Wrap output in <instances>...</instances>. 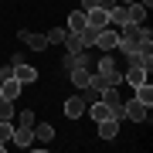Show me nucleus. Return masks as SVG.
Returning <instances> with one entry per match:
<instances>
[{
    "mask_svg": "<svg viewBox=\"0 0 153 153\" xmlns=\"http://www.w3.org/2000/svg\"><path fill=\"white\" fill-rule=\"evenodd\" d=\"M109 24H112V27H123V24H126V7H119V4L109 7Z\"/></svg>",
    "mask_w": 153,
    "mask_h": 153,
    "instance_id": "obj_18",
    "label": "nucleus"
},
{
    "mask_svg": "<svg viewBox=\"0 0 153 153\" xmlns=\"http://www.w3.org/2000/svg\"><path fill=\"white\" fill-rule=\"evenodd\" d=\"M10 143H17V146H34V129H27V126H14V136H10Z\"/></svg>",
    "mask_w": 153,
    "mask_h": 153,
    "instance_id": "obj_11",
    "label": "nucleus"
},
{
    "mask_svg": "<svg viewBox=\"0 0 153 153\" xmlns=\"http://www.w3.org/2000/svg\"><path fill=\"white\" fill-rule=\"evenodd\" d=\"M92 7H99V0H82V10H92Z\"/></svg>",
    "mask_w": 153,
    "mask_h": 153,
    "instance_id": "obj_24",
    "label": "nucleus"
},
{
    "mask_svg": "<svg viewBox=\"0 0 153 153\" xmlns=\"http://www.w3.org/2000/svg\"><path fill=\"white\" fill-rule=\"evenodd\" d=\"M136 99L143 105H153V85L150 82H143V85H136Z\"/></svg>",
    "mask_w": 153,
    "mask_h": 153,
    "instance_id": "obj_19",
    "label": "nucleus"
},
{
    "mask_svg": "<svg viewBox=\"0 0 153 153\" xmlns=\"http://www.w3.org/2000/svg\"><path fill=\"white\" fill-rule=\"evenodd\" d=\"M85 112L92 116V123H102V119H109V116H112V109L102 102V99H99V102H88V105H85ZM112 119H116V116H112Z\"/></svg>",
    "mask_w": 153,
    "mask_h": 153,
    "instance_id": "obj_8",
    "label": "nucleus"
},
{
    "mask_svg": "<svg viewBox=\"0 0 153 153\" xmlns=\"http://www.w3.org/2000/svg\"><path fill=\"white\" fill-rule=\"evenodd\" d=\"M14 102H10V99H0V119H14Z\"/></svg>",
    "mask_w": 153,
    "mask_h": 153,
    "instance_id": "obj_23",
    "label": "nucleus"
},
{
    "mask_svg": "<svg viewBox=\"0 0 153 153\" xmlns=\"http://www.w3.org/2000/svg\"><path fill=\"white\" fill-rule=\"evenodd\" d=\"M4 150H7V143H0V153H4Z\"/></svg>",
    "mask_w": 153,
    "mask_h": 153,
    "instance_id": "obj_25",
    "label": "nucleus"
},
{
    "mask_svg": "<svg viewBox=\"0 0 153 153\" xmlns=\"http://www.w3.org/2000/svg\"><path fill=\"white\" fill-rule=\"evenodd\" d=\"M14 119H17V126H27V129H34V123H38V116H34V112H17Z\"/></svg>",
    "mask_w": 153,
    "mask_h": 153,
    "instance_id": "obj_22",
    "label": "nucleus"
},
{
    "mask_svg": "<svg viewBox=\"0 0 153 153\" xmlns=\"http://www.w3.org/2000/svg\"><path fill=\"white\" fill-rule=\"evenodd\" d=\"M0 92H4V99L17 102V99H21V92H24V85H21V82H17V78L10 75V78H4V82H0Z\"/></svg>",
    "mask_w": 153,
    "mask_h": 153,
    "instance_id": "obj_9",
    "label": "nucleus"
},
{
    "mask_svg": "<svg viewBox=\"0 0 153 153\" xmlns=\"http://www.w3.org/2000/svg\"><path fill=\"white\" fill-rule=\"evenodd\" d=\"M10 68H14V78H17L21 85L38 82V68H34V65H27V61H24L21 55H14V58H10Z\"/></svg>",
    "mask_w": 153,
    "mask_h": 153,
    "instance_id": "obj_2",
    "label": "nucleus"
},
{
    "mask_svg": "<svg viewBox=\"0 0 153 153\" xmlns=\"http://www.w3.org/2000/svg\"><path fill=\"white\" fill-rule=\"evenodd\" d=\"M123 82L136 88V85H143V82H146V71H143L140 65H126V68H123Z\"/></svg>",
    "mask_w": 153,
    "mask_h": 153,
    "instance_id": "obj_6",
    "label": "nucleus"
},
{
    "mask_svg": "<svg viewBox=\"0 0 153 153\" xmlns=\"http://www.w3.org/2000/svg\"><path fill=\"white\" fill-rule=\"evenodd\" d=\"M92 71L105 75V78H109V85H123V61H116L109 51H105L102 58H95V68H92Z\"/></svg>",
    "mask_w": 153,
    "mask_h": 153,
    "instance_id": "obj_1",
    "label": "nucleus"
},
{
    "mask_svg": "<svg viewBox=\"0 0 153 153\" xmlns=\"http://www.w3.org/2000/svg\"><path fill=\"white\" fill-rule=\"evenodd\" d=\"M95 126H99V140H116L119 136V119H112V116L102 119V123H95Z\"/></svg>",
    "mask_w": 153,
    "mask_h": 153,
    "instance_id": "obj_10",
    "label": "nucleus"
},
{
    "mask_svg": "<svg viewBox=\"0 0 153 153\" xmlns=\"http://www.w3.org/2000/svg\"><path fill=\"white\" fill-rule=\"evenodd\" d=\"M65 116H68V119H82V116H85V99L82 95L65 99Z\"/></svg>",
    "mask_w": 153,
    "mask_h": 153,
    "instance_id": "obj_7",
    "label": "nucleus"
},
{
    "mask_svg": "<svg viewBox=\"0 0 153 153\" xmlns=\"http://www.w3.org/2000/svg\"><path fill=\"white\" fill-rule=\"evenodd\" d=\"M85 27H88V17H85V10H71V14H68V31L82 34Z\"/></svg>",
    "mask_w": 153,
    "mask_h": 153,
    "instance_id": "obj_15",
    "label": "nucleus"
},
{
    "mask_svg": "<svg viewBox=\"0 0 153 153\" xmlns=\"http://www.w3.org/2000/svg\"><path fill=\"white\" fill-rule=\"evenodd\" d=\"M65 51L68 55H75V51H82V34H75V31H65Z\"/></svg>",
    "mask_w": 153,
    "mask_h": 153,
    "instance_id": "obj_16",
    "label": "nucleus"
},
{
    "mask_svg": "<svg viewBox=\"0 0 153 153\" xmlns=\"http://www.w3.org/2000/svg\"><path fill=\"white\" fill-rule=\"evenodd\" d=\"M116 41H119V27L105 24L102 31H95V44H92V48H99V51H116Z\"/></svg>",
    "mask_w": 153,
    "mask_h": 153,
    "instance_id": "obj_3",
    "label": "nucleus"
},
{
    "mask_svg": "<svg viewBox=\"0 0 153 153\" xmlns=\"http://www.w3.org/2000/svg\"><path fill=\"white\" fill-rule=\"evenodd\" d=\"M55 140V126L51 123H34V143H51Z\"/></svg>",
    "mask_w": 153,
    "mask_h": 153,
    "instance_id": "obj_13",
    "label": "nucleus"
},
{
    "mask_svg": "<svg viewBox=\"0 0 153 153\" xmlns=\"http://www.w3.org/2000/svg\"><path fill=\"white\" fill-rule=\"evenodd\" d=\"M17 38H21L24 44H27V48H34V51H44V48H48V41H44V34H31V31H21Z\"/></svg>",
    "mask_w": 153,
    "mask_h": 153,
    "instance_id": "obj_14",
    "label": "nucleus"
},
{
    "mask_svg": "<svg viewBox=\"0 0 153 153\" xmlns=\"http://www.w3.org/2000/svg\"><path fill=\"white\" fill-rule=\"evenodd\" d=\"M88 88H95L99 99H102V92L109 88V78H105V75H99V71H92V78H88Z\"/></svg>",
    "mask_w": 153,
    "mask_h": 153,
    "instance_id": "obj_17",
    "label": "nucleus"
},
{
    "mask_svg": "<svg viewBox=\"0 0 153 153\" xmlns=\"http://www.w3.org/2000/svg\"><path fill=\"white\" fill-rule=\"evenodd\" d=\"M65 31L68 27H51L48 34H44V41H48V44H61V41H65Z\"/></svg>",
    "mask_w": 153,
    "mask_h": 153,
    "instance_id": "obj_21",
    "label": "nucleus"
},
{
    "mask_svg": "<svg viewBox=\"0 0 153 153\" xmlns=\"http://www.w3.org/2000/svg\"><path fill=\"white\" fill-rule=\"evenodd\" d=\"M68 78H71V85H75V88H85V85H88V78H92V68L75 65V68H68Z\"/></svg>",
    "mask_w": 153,
    "mask_h": 153,
    "instance_id": "obj_12",
    "label": "nucleus"
},
{
    "mask_svg": "<svg viewBox=\"0 0 153 153\" xmlns=\"http://www.w3.org/2000/svg\"><path fill=\"white\" fill-rule=\"evenodd\" d=\"M85 17H88V27H92V31H102L105 24H109V10H102V7L85 10Z\"/></svg>",
    "mask_w": 153,
    "mask_h": 153,
    "instance_id": "obj_5",
    "label": "nucleus"
},
{
    "mask_svg": "<svg viewBox=\"0 0 153 153\" xmlns=\"http://www.w3.org/2000/svg\"><path fill=\"white\" fill-rule=\"evenodd\" d=\"M14 136V119H0V143H10Z\"/></svg>",
    "mask_w": 153,
    "mask_h": 153,
    "instance_id": "obj_20",
    "label": "nucleus"
},
{
    "mask_svg": "<svg viewBox=\"0 0 153 153\" xmlns=\"http://www.w3.org/2000/svg\"><path fill=\"white\" fill-rule=\"evenodd\" d=\"M123 4H133V0H123Z\"/></svg>",
    "mask_w": 153,
    "mask_h": 153,
    "instance_id": "obj_26",
    "label": "nucleus"
},
{
    "mask_svg": "<svg viewBox=\"0 0 153 153\" xmlns=\"http://www.w3.org/2000/svg\"><path fill=\"white\" fill-rule=\"evenodd\" d=\"M123 112H126V119H133V123H146L150 119V105H143L136 95H133L129 102H123Z\"/></svg>",
    "mask_w": 153,
    "mask_h": 153,
    "instance_id": "obj_4",
    "label": "nucleus"
}]
</instances>
